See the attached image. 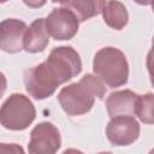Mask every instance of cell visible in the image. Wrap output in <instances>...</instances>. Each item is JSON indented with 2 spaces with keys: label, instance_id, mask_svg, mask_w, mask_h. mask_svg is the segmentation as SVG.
Returning <instances> with one entry per match:
<instances>
[{
  "label": "cell",
  "instance_id": "6da1fadb",
  "mask_svg": "<svg viewBox=\"0 0 154 154\" xmlns=\"http://www.w3.org/2000/svg\"><path fill=\"white\" fill-rule=\"evenodd\" d=\"M105 85L96 75L87 73L79 82L71 83L59 91V103L67 116L84 114L91 109L96 97L103 99L106 94Z\"/></svg>",
  "mask_w": 154,
  "mask_h": 154
},
{
  "label": "cell",
  "instance_id": "7a4b0ae2",
  "mask_svg": "<svg viewBox=\"0 0 154 154\" xmlns=\"http://www.w3.org/2000/svg\"><path fill=\"white\" fill-rule=\"evenodd\" d=\"M94 73L109 88L126 84L129 64L125 54L114 47H103L97 51L93 60Z\"/></svg>",
  "mask_w": 154,
  "mask_h": 154
},
{
  "label": "cell",
  "instance_id": "3957f363",
  "mask_svg": "<svg viewBox=\"0 0 154 154\" xmlns=\"http://www.w3.org/2000/svg\"><path fill=\"white\" fill-rule=\"evenodd\" d=\"M36 109L30 99L23 94L10 95L1 106L0 122L7 130L20 131L26 129L35 119Z\"/></svg>",
  "mask_w": 154,
  "mask_h": 154
},
{
  "label": "cell",
  "instance_id": "277c9868",
  "mask_svg": "<svg viewBox=\"0 0 154 154\" xmlns=\"http://www.w3.org/2000/svg\"><path fill=\"white\" fill-rule=\"evenodd\" d=\"M60 84H64L63 79L47 60L24 72L25 89L35 100L49 97Z\"/></svg>",
  "mask_w": 154,
  "mask_h": 154
},
{
  "label": "cell",
  "instance_id": "5b68a950",
  "mask_svg": "<svg viewBox=\"0 0 154 154\" xmlns=\"http://www.w3.org/2000/svg\"><path fill=\"white\" fill-rule=\"evenodd\" d=\"M46 26L49 35L57 41L72 38L79 26V19L69 7L54 8L46 18Z\"/></svg>",
  "mask_w": 154,
  "mask_h": 154
},
{
  "label": "cell",
  "instance_id": "8992f818",
  "mask_svg": "<svg viewBox=\"0 0 154 154\" xmlns=\"http://www.w3.org/2000/svg\"><path fill=\"white\" fill-rule=\"evenodd\" d=\"M106 136L113 146H129L140 136V124L132 116L112 117L106 126Z\"/></svg>",
  "mask_w": 154,
  "mask_h": 154
},
{
  "label": "cell",
  "instance_id": "52a82bcc",
  "mask_svg": "<svg viewBox=\"0 0 154 154\" xmlns=\"http://www.w3.org/2000/svg\"><path fill=\"white\" fill-rule=\"evenodd\" d=\"M61 146L58 128L49 122L38 123L30 132L28 150L30 153H55Z\"/></svg>",
  "mask_w": 154,
  "mask_h": 154
},
{
  "label": "cell",
  "instance_id": "ba28073f",
  "mask_svg": "<svg viewBox=\"0 0 154 154\" xmlns=\"http://www.w3.org/2000/svg\"><path fill=\"white\" fill-rule=\"evenodd\" d=\"M47 61L54 66V69L59 72L64 83L79 75L82 71V60L79 54L69 46H60L52 49L49 53Z\"/></svg>",
  "mask_w": 154,
  "mask_h": 154
},
{
  "label": "cell",
  "instance_id": "9c48e42d",
  "mask_svg": "<svg viewBox=\"0 0 154 154\" xmlns=\"http://www.w3.org/2000/svg\"><path fill=\"white\" fill-rule=\"evenodd\" d=\"M26 24L16 18L4 19L0 24V48L6 53H18L24 49Z\"/></svg>",
  "mask_w": 154,
  "mask_h": 154
},
{
  "label": "cell",
  "instance_id": "30bf717a",
  "mask_svg": "<svg viewBox=\"0 0 154 154\" xmlns=\"http://www.w3.org/2000/svg\"><path fill=\"white\" fill-rule=\"evenodd\" d=\"M138 96L140 95L135 94L129 89L113 91L106 100V108L108 116L111 118L117 116H134Z\"/></svg>",
  "mask_w": 154,
  "mask_h": 154
},
{
  "label": "cell",
  "instance_id": "8fae6325",
  "mask_svg": "<svg viewBox=\"0 0 154 154\" xmlns=\"http://www.w3.org/2000/svg\"><path fill=\"white\" fill-rule=\"evenodd\" d=\"M49 32L46 26V18L35 19L26 29L24 37V51L28 53H38L46 49L49 43Z\"/></svg>",
  "mask_w": 154,
  "mask_h": 154
},
{
  "label": "cell",
  "instance_id": "7c38bea8",
  "mask_svg": "<svg viewBox=\"0 0 154 154\" xmlns=\"http://www.w3.org/2000/svg\"><path fill=\"white\" fill-rule=\"evenodd\" d=\"M102 16L105 23L116 30H122L129 20V14L126 11V7L118 0H108L106 1Z\"/></svg>",
  "mask_w": 154,
  "mask_h": 154
},
{
  "label": "cell",
  "instance_id": "4fadbf2b",
  "mask_svg": "<svg viewBox=\"0 0 154 154\" xmlns=\"http://www.w3.org/2000/svg\"><path fill=\"white\" fill-rule=\"evenodd\" d=\"M105 0H67L66 7L71 8L79 22H85L100 13H102Z\"/></svg>",
  "mask_w": 154,
  "mask_h": 154
},
{
  "label": "cell",
  "instance_id": "5bb4252c",
  "mask_svg": "<svg viewBox=\"0 0 154 154\" xmlns=\"http://www.w3.org/2000/svg\"><path fill=\"white\" fill-rule=\"evenodd\" d=\"M135 114L144 124H154V94L147 93L138 96Z\"/></svg>",
  "mask_w": 154,
  "mask_h": 154
},
{
  "label": "cell",
  "instance_id": "9a60e30c",
  "mask_svg": "<svg viewBox=\"0 0 154 154\" xmlns=\"http://www.w3.org/2000/svg\"><path fill=\"white\" fill-rule=\"evenodd\" d=\"M147 70L150 77V83L154 87V46L152 47V49L148 52L147 55Z\"/></svg>",
  "mask_w": 154,
  "mask_h": 154
},
{
  "label": "cell",
  "instance_id": "2e32d148",
  "mask_svg": "<svg viewBox=\"0 0 154 154\" xmlns=\"http://www.w3.org/2000/svg\"><path fill=\"white\" fill-rule=\"evenodd\" d=\"M22 1L30 8H38L42 7L47 0H22Z\"/></svg>",
  "mask_w": 154,
  "mask_h": 154
},
{
  "label": "cell",
  "instance_id": "e0dca14e",
  "mask_svg": "<svg viewBox=\"0 0 154 154\" xmlns=\"http://www.w3.org/2000/svg\"><path fill=\"white\" fill-rule=\"evenodd\" d=\"M134 1L140 5H150L152 4V0H134Z\"/></svg>",
  "mask_w": 154,
  "mask_h": 154
},
{
  "label": "cell",
  "instance_id": "ac0fdd59",
  "mask_svg": "<svg viewBox=\"0 0 154 154\" xmlns=\"http://www.w3.org/2000/svg\"><path fill=\"white\" fill-rule=\"evenodd\" d=\"M53 2H60V4H65L67 0H52Z\"/></svg>",
  "mask_w": 154,
  "mask_h": 154
},
{
  "label": "cell",
  "instance_id": "d6986e66",
  "mask_svg": "<svg viewBox=\"0 0 154 154\" xmlns=\"http://www.w3.org/2000/svg\"><path fill=\"white\" fill-rule=\"evenodd\" d=\"M150 5H152V10H153V12H154V0H152V4H150Z\"/></svg>",
  "mask_w": 154,
  "mask_h": 154
},
{
  "label": "cell",
  "instance_id": "ffe728a7",
  "mask_svg": "<svg viewBox=\"0 0 154 154\" xmlns=\"http://www.w3.org/2000/svg\"><path fill=\"white\" fill-rule=\"evenodd\" d=\"M152 43H153V46H154V36H153V40H152Z\"/></svg>",
  "mask_w": 154,
  "mask_h": 154
},
{
  "label": "cell",
  "instance_id": "44dd1931",
  "mask_svg": "<svg viewBox=\"0 0 154 154\" xmlns=\"http://www.w3.org/2000/svg\"><path fill=\"white\" fill-rule=\"evenodd\" d=\"M6 1H7V0H1V2H6Z\"/></svg>",
  "mask_w": 154,
  "mask_h": 154
},
{
  "label": "cell",
  "instance_id": "7402d4cb",
  "mask_svg": "<svg viewBox=\"0 0 154 154\" xmlns=\"http://www.w3.org/2000/svg\"><path fill=\"white\" fill-rule=\"evenodd\" d=\"M150 152H152V153H154V149H152V150H150Z\"/></svg>",
  "mask_w": 154,
  "mask_h": 154
}]
</instances>
